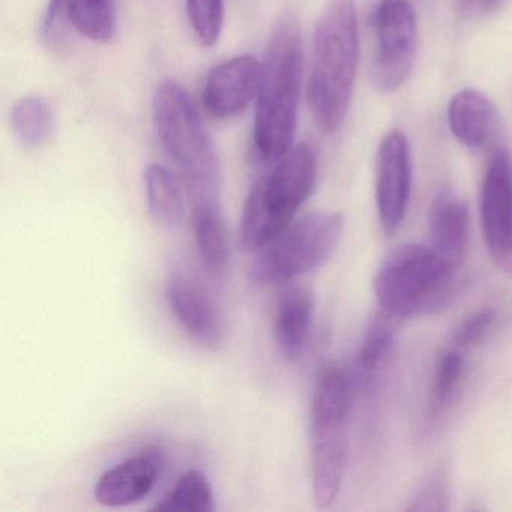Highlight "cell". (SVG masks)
Returning <instances> with one entry per match:
<instances>
[{
    "instance_id": "1",
    "label": "cell",
    "mask_w": 512,
    "mask_h": 512,
    "mask_svg": "<svg viewBox=\"0 0 512 512\" xmlns=\"http://www.w3.org/2000/svg\"><path fill=\"white\" fill-rule=\"evenodd\" d=\"M358 14L353 0H328L314 28L307 100L323 134L343 127L352 104L358 68Z\"/></svg>"
},
{
    "instance_id": "2",
    "label": "cell",
    "mask_w": 512,
    "mask_h": 512,
    "mask_svg": "<svg viewBox=\"0 0 512 512\" xmlns=\"http://www.w3.org/2000/svg\"><path fill=\"white\" fill-rule=\"evenodd\" d=\"M301 86V29L284 17L272 31L257 91L254 148L263 163H277L293 146Z\"/></svg>"
},
{
    "instance_id": "3",
    "label": "cell",
    "mask_w": 512,
    "mask_h": 512,
    "mask_svg": "<svg viewBox=\"0 0 512 512\" xmlns=\"http://www.w3.org/2000/svg\"><path fill=\"white\" fill-rule=\"evenodd\" d=\"M152 112L158 139L181 170L194 206L220 205V160L190 94L166 80L155 89Z\"/></svg>"
},
{
    "instance_id": "4",
    "label": "cell",
    "mask_w": 512,
    "mask_h": 512,
    "mask_svg": "<svg viewBox=\"0 0 512 512\" xmlns=\"http://www.w3.org/2000/svg\"><path fill=\"white\" fill-rule=\"evenodd\" d=\"M352 388L343 367L328 362L317 371L310 403L311 482L317 508L338 499L349 454Z\"/></svg>"
},
{
    "instance_id": "5",
    "label": "cell",
    "mask_w": 512,
    "mask_h": 512,
    "mask_svg": "<svg viewBox=\"0 0 512 512\" xmlns=\"http://www.w3.org/2000/svg\"><path fill=\"white\" fill-rule=\"evenodd\" d=\"M455 271L431 245L407 242L380 263L374 296L380 308L397 319L428 316L451 304L457 293Z\"/></svg>"
},
{
    "instance_id": "6",
    "label": "cell",
    "mask_w": 512,
    "mask_h": 512,
    "mask_svg": "<svg viewBox=\"0 0 512 512\" xmlns=\"http://www.w3.org/2000/svg\"><path fill=\"white\" fill-rule=\"evenodd\" d=\"M316 179L313 148L307 143L292 146L251 188L239 224V250L259 251L280 235L313 193Z\"/></svg>"
},
{
    "instance_id": "7",
    "label": "cell",
    "mask_w": 512,
    "mask_h": 512,
    "mask_svg": "<svg viewBox=\"0 0 512 512\" xmlns=\"http://www.w3.org/2000/svg\"><path fill=\"white\" fill-rule=\"evenodd\" d=\"M344 218L338 212L316 211L289 224L260 248L250 268L257 286L287 283L325 265L340 244Z\"/></svg>"
},
{
    "instance_id": "8",
    "label": "cell",
    "mask_w": 512,
    "mask_h": 512,
    "mask_svg": "<svg viewBox=\"0 0 512 512\" xmlns=\"http://www.w3.org/2000/svg\"><path fill=\"white\" fill-rule=\"evenodd\" d=\"M373 85L382 92L400 89L412 73L418 49V22L410 0H379L371 14Z\"/></svg>"
},
{
    "instance_id": "9",
    "label": "cell",
    "mask_w": 512,
    "mask_h": 512,
    "mask_svg": "<svg viewBox=\"0 0 512 512\" xmlns=\"http://www.w3.org/2000/svg\"><path fill=\"white\" fill-rule=\"evenodd\" d=\"M481 226L494 265L512 277V158L505 149L494 152L482 178Z\"/></svg>"
},
{
    "instance_id": "10",
    "label": "cell",
    "mask_w": 512,
    "mask_h": 512,
    "mask_svg": "<svg viewBox=\"0 0 512 512\" xmlns=\"http://www.w3.org/2000/svg\"><path fill=\"white\" fill-rule=\"evenodd\" d=\"M412 154L404 133L389 131L376 155V206L380 226L391 236L400 230L412 196Z\"/></svg>"
},
{
    "instance_id": "11",
    "label": "cell",
    "mask_w": 512,
    "mask_h": 512,
    "mask_svg": "<svg viewBox=\"0 0 512 512\" xmlns=\"http://www.w3.org/2000/svg\"><path fill=\"white\" fill-rule=\"evenodd\" d=\"M262 64L254 56H236L209 71L203 86V106L217 119L244 112L259 91Z\"/></svg>"
},
{
    "instance_id": "12",
    "label": "cell",
    "mask_w": 512,
    "mask_h": 512,
    "mask_svg": "<svg viewBox=\"0 0 512 512\" xmlns=\"http://www.w3.org/2000/svg\"><path fill=\"white\" fill-rule=\"evenodd\" d=\"M163 467L158 449H146L112 469L106 470L95 485V499L104 506H127L140 502L157 484Z\"/></svg>"
},
{
    "instance_id": "13",
    "label": "cell",
    "mask_w": 512,
    "mask_h": 512,
    "mask_svg": "<svg viewBox=\"0 0 512 512\" xmlns=\"http://www.w3.org/2000/svg\"><path fill=\"white\" fill-rule=\"evenodd\" d=\"M430 245L455 269L466 260L470 239V212L467 203L452 188L436 194L428 209Z\"/></svg>"
},
{
    "instance_id": "14",
    "label": "cell",
    "mask_w": 512,
    "mask_h": 512,
    "mask_svg": "<svg viewBox=\"0 0 512 512\" xmlns=\"http://www.w3.org/2000/svg\"><path fill=\"white\" fill-rule=\"evenodd\" d=\"M167 301L182 328L197 343L217 349L223 343L220 313L202 287L187 277H173L167 284Z\"/></svg>"
},
{
    "instance_id": "15",
    "label": "cell",
    "mask_w": 512,
    "mask_h": 512,
    "mask_svg": "<svg viewBox=\"0 0 512 512\" xmlns=\"http://www.w3.org/2000/svg\"><path fill=\"white\" fill-rule=\"evenodd\" d=\"M314 316V295L302 286H290L281 292L274 317V338L287 359L304 352Z\"/></svg>"
},
{
    "instance_id": "16",
    "label": "cell",
    "mask_w": 512,
    "mask_h": 512,
    "mask_svg": "<svg viewBox=\"0 0 512 512\" xmlns=\"http://www.w3.org/2000/svg\"><path fill=\"white\" fill-rule=\"evenodd\" d=\"M494 107L482 92L463 89L449 101L448 124L460 145L478 149L485 145L494 124Z\"/></svg>"
},
{
    "instance_id": "17",
    "label": "cell",
    "mask_w": 512,
    "mask_h": 512,
    "mask_svg": "<svg viewBox=\"0 0 512 512\" xmlns=\"http://www.w3.org/2000/svg\"><path fill=\"white\" fill-rule=\"evenodd\" d=\"M194 241L203 268L212 277L226 274L229 265V232L221 205H196L193 209Z\"/></svg>"
},
{
    "instance_id": "18",
    "label": "cell",
    "mask_w": 512,
    "mask_h": 512,
    "mask_svg": "<svg viewBox=\"0 0 512 512\" xmlns=\"http://www.w3.org/2000/svg\"><path fill=\"white\" fill-rule=\"evenodd\" d=\"M149 215L158 226L178 229L185 220L187 206L178 179L166 167L151 164L145 172Z\"/></svg>"
},
{
    "instance_id": "19",
    "label": "cell",
    "mask_w": 512,
    "mask_h": 512,
    "mask_svg": "<svg viewBox=\"0 0 512 512\" xmlns=\"http://www.w3.org/2000/svg\"><path fill=\"white\" fill-rule=\"evenodd\" d=\"M11 125L20 145L28 149H38L46 145L53 136L55 115L44 98H20L11 110Z\"/></svg>"
},
{
    "instance_id": "20",
    "label": "cell",
    "mask_w": 512,
    "mask_h": 512,
    "mask_svg": "<svg viewBox=\"0 0 512 512\" xmlns=\"http://www.w3.org/2000/svg\"><path fill=\"white\" fill-rule=\"evenodd\" d=\"M73 28L95 43H110L118 31L116 0H68Z\"/></svg>"
},
{
    "instance_id": "21",
    "label": "cell",
    "mask_w": 512,
    "mask_h": 512,
    "mask_svg": "<svg viewBox=\"0 0 512 512\" xmlns=\"http://www.w3.org/2000/svg\"><path fill=\"white\" fill-rule=\"evenodd\" d=\"M466 362L460 350L448 349L437 358L428 397V416L439 419L445 415L463 382Z\"/></svg>"
},
{
    "instance_id": "22",
    "label": "cell",
    "mask_w": 512,
    "mask_h": 512,
    "mask_svg": "<svg viewBox=\"0 0 512 512\" xmlns=\"http://www.w3.org/2000/svg\"><path fill=\"white\" fill-rule=\"evenodd\" d=\"M163 512H211L214 511V493L205 473L188 470L173 485L170 493L152 508Z\"/></svg>"
},
{
    "instance_id": "23",
    "label": "cell",
    "mask_w": 512,
    "mask_h": 512,
    "mask_svg": "<svg viewBox=\"0 0 512 512\" xmlns=\"http://www.w3.org/2000/svg\"><path fill=\"white\" fill-rule=\"evenodd\" d=\"M398 322L400 319L382 310L368 323L358 355V368L364 376H373L385 361L394 344Z\"/></svg>"
},
{
    "instance_id": "24",
    "label": "cell",
    "mask_w": 512,
    "mask_h": 512,
    "mask_svg": "<svg viewBox=\"0 0 512 512\" xmlns=\"http://www.w3.org/2000/svg\"><path fill=\"white\" fill-rule=\"evenodd\" d=\"M188 20L200 44L212 47L223 29V0H185Z\"/></svg>"
},
{
    "instance_id": "25",
    "label": "cell",
    "mask_w": 512,
    "mask_h": 512,
    "mask_svg": "<svg viewBox=\"0 0 512 512\" xmlns=\"http://www.w3.org/2000/svg\"><path fill=\"white\" fill-rule=\"evenodd\" d=\"M448 472L436 467L410 497L409 511H446L449 502Z\"/></svg>"
},
{
    "instance_id": "26",
    "label": "cell",
    "mask_w": 512,
    "mask_h": 512,
    "mask_svg": "<svg viewBox=\"0 0 512 512\" xmlns=\"http://www.w3.org/2000/svg\"><path fill=\"white\" fill-rule=\"evenodd\" d=\"M497 313L493 308H481L464 317L454 331H452V343L457 347H472L482 343L490 334L496 323Z\"/></svg>"
},
{
    "instance_id": "27",
    "label": "cell",
    "mask_w": 512,
    "mask_h": 512,
    "mask_svg": "<svg viewBox=\"0 0 512 512\" xmlns=\"http://www.w3.org/2000/svg\"><path fill=\"white\" fill-rule=\"evenodd\" d=\"M71 23L68 0H49L40 25V37L50 49H59L64 44Z\"/></svg>"
},
{
    "instance_id": "28",
    "label": "cell",
    "mask_w": 512,
    "mask_h": 512,
    "mask_svg": "<svg viewBox=\"0 0 512 512\" xmlns=\"http://www.w3.org/2000/svg\"><path fill=\"white\" fill-rule=\"evenodd\" d=\"M505 0H458V10L464 16H487L502 7Z\"/></svg>"
}]
</instances>
